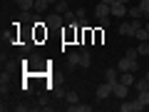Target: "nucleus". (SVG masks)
<instances>
[{
    "mask_svg": "<svg viewBox=\"0 0 149 112\" xmlns=\"http://www.w3.org/2000/svg\"><path fill=\"white\" fill-rule=\"evenodd\" d=\"M95 15H97V20H100V25H102V27H107V25H109V15H112V5H107V3H100V5L95 8Z\"/></svg>",
    "mask_w": 149,
    "mask_h": 112,
    "instance_id": "nucleus-1",
    "label": "nucleus"
},
{
    "mask_svg": "<svg viewBox=\"0 0 149 112\" xmlns=\"http://www.w3.org/2000/svg\"><path fill=\"white\" fill-rule=\"evenodd\" d=\"M137 27H142V22H139V20H132V18H129L127 22L122 20V25L117 27V32H119L122 37H124V35H134V32H137Z\"/></svg>",
    "mask_w": 149,
    "mask_h": 112,
    "instance_id": "nucleus-2",
    "label": "nucleus"
},
{
    "mask_svg": "<svg viewBox=\"0 0 149 112\" xmlns=\"http://www.w3.org/2000/svg\"><path fill=\"white\" fill-rule=\"evenodd\" d=\"M117 67H119V72H137V70H139V62L124 55V57L117 62Z\"/></svg>",
    "mask_w": 149,
    "mask_h": 112,
    "instance_id": "nucleus-3",
    "label": "nucleus"
},
{
    "mask_svg": "<svg viewBox=\"0 0 149 112\" xmlns=\"http://www.w3.org/2000/svg\"><path fill=\"white\" fill-rule=\"evenodd\" d=\"M97 100H107V97H112L114 95V82H102L100 87H97Z\"/></svg>",
    "mask_w": 149,
    "mask_h": 112,
    "instance_id": "nucleus-4",
    "label": "nucleus"
},
{
    "mask_svg": "<svg viewBox=\"0 0 149 112\" xmlns=\"http://www.w3.org/2000/svg\"><path fill=\"white\" fill-rule=\"evenodd\" d=\"M119 110H122V112H142V110H144V105H142L139 100H122Z\"/></svg>",
    "mask_w": 149,
    "mask_h": 112,
    "instance_id": "nucleus-5",
    "label": "nucleus"
},
{
    "mask_svg": "<svg viewBox=\"0 0 149 112\" xmlns=\"http://www.w3.org/2000/svg\"><path fill=\"white\" fill-rule=\"evenodd\" d=\"M62 22H65V15H60V13H55V10L45 18V25H50V27H60Z\"/></svg>",
    "mask_w": 149,
    "mask_h": 112,
    "instance_id": "nucleus-6",
    "label": "nucleus"
},
{
    "mask_svg": "<svg viewBox=\"0 0 149 112\" xmlns=\"http://www.w3.org/2000/svg\"><path fill=\"white\" fill-rule=\"evenodd\" d=\"M127 10H129V8L124 5V3H114V5H112V18H122V20H124Z\"/></svg>",
    "mask_w": 149,
    "mask_h": 112,
    "instance_id": "nucleus-7",
    "label": "nucleus"
},
{
    "mask_svg": "<svg viewBox=\"0 0 149 112\" xmlns=\"http://www.w3.org/2000/svg\"><path fill=\"white\" fill-rule=\"evenodd\" d=\"M129 92V85H124V82H114V97H119V100H124Z\"/></svg>",
    "mask_w": 149,
    "mask_h": 112,
    "instance_id": "nucleus-8",
    "label": "nucleus"
},
{
    "mask_svg": "<svg viewBox=\"0 0 149 112\" xmlns=\"http://www.w3.org/2000/svg\"><path fill=\"white\" fill-rule=\"evenodd\" d=\"M104 80H107V82H119V67H107Z\"/></svg>",
    "mask_w": 149,
    "mask_h": 112,
    "instance_id": "nucleus-9",
    "label": "nucleus"
},
{
    "mask_svg": "<svg viewBox=\"0 0 149 112\" xmlns=\"http://www.w3.org/2000/svg\"><path fill=\"white\" fill-rule=\"evenodd\" d=\"M15 5L20 8L22 13H30V10H35V0H17Z\"/></svg>",
    "mask_w": 149,
    "mask_h": 112,
    "instance_id": "nucleus-10",
    "label": "nucleus"
},
{
    "mask_svg": "<svg viewBox=\"0 0 149 112\" xmlns=\"http://www.w3.org/2000/svg\"><path fill=\"white\" fill-rule=\"evenodd\" d=\"M67 3H70V0H57V3L52 5V10H55V13H60V15H65V13L70 10V5H67Z\"/></svg>",
    "mask_w": 149,
    "mask_h": 112,
    "instance_id": "nucleus-11",
    "label": "nucleus"
},
{
    "mask_svg": "<svg viewBox=\"0 0 149 112\" xmlns=\"http://www.w3.org/2000/svg\"><path fill=\"white\" fill-rule=\"evenodd\" d=\"M80 65V52H70L67 55V70H74Z\"/></svg>",
    "mask_w": 149,
    "mask_h": 112,
    "instance_id": "nucleus-12",
    "label": "nucleus"
},
{
    "mask_svg": "<svg viewBox=\"0 0 149 112\" xmlns=\"http://www.w3.org/2000/svg\"><path fill=\"white\" fill-rule=\"evenodd\" d=\"M65 102H67V105H77V102H80V95L74 90H67L65 92Z\"/></svg>",
    "mask_w": 149,
    "mask_h": 112,
    "instance_id": "nucleus-13",
    "label": "nucleus"
},
{
    "mask_svg": "<svg viewBox=\"0 0 149 112\" xmlns=\"http://www.w3.org/2000/svg\"><path fill=\"white\" fill-rule=\"evenodd\" d=\"M127 15L132 18V20H142L144 13H142V8H139V5H134V8H129V10H127Z\"/></svg>",
    "mask_w": 149,
    "mask_h": 112,
    "instance_id": "nucleus-14",
    "label": "nucleus"
},
{
    "mask_svg": "<svg viewBox=\"0 0 149 112\" xmlns=\"http://www.w3.org/2000/svg\"><path fill=\"white\" fill-rule=\"evenodd\" d=\"M67 110L70 112H92V105H80V102H77V105H70Z\"/></svg>",
    "mask_w": 149,
    "mask_h": 112,
    "instance_id": "nucleus-15",
    "label": "nucleus"
},
{
    "mask_svg": "<svg viewBox=\"0 0 149 112\" xmlns=\"http://www.w3.org/2000/svg\"><path fill=\"white\" fill-rule=\"evenodd\" d=\"M119 82H124V85L132 87L134 85V72H122V75H119Z\"/></svg>",
    "mask_w": 149,
    "mask_h": 112,
    "instance_id": "nucleus-16",
    "label": "nucleus"
},
{
    "mask_svg": "<svg viewBox=\"0 0 149 112\" xmlns=\"http://www.w3.org/2000/svg\"><path fill=\"white\" fill-rule=\"evenodd\" d=\"M90 62H92L90 52H87V50H82V52H80V65H82V67H90Z\"/></svg>",
    "mask_w": 149,
    "mask_h": 112,
    "instance_id": "nucleus-17",
    "label": "nucleus"
},
{
    "mask_svg": "<svg viewBox=\"0 0 149 112\" xmlns=\"http://www.w3.org/2000/svg\"><path fill=\"white\" fill-rule=\"evenodd\" d=\"M137 52H139V55H144V57L149 55V43H147V40H142V45L137 48Z\"/></svg>",
    "mask_w": 149,
    "mask_h": 112,
    "instance_id": "nucleus-18",
    "label": "nucleus"
},
{
    "mask_svg": "<svg viewBox=\"0 0 149 112\" xmlns=\"http://www.w3.org/2000/svg\"><path fill=\"white\" fill-rule=\"evenodd\" d=\"M137 100L142 102L144 107H147V105H149V90H142V92H139V97H137Z\"/></svg>",
    "mask_w": 149,
    "mask_h": 112,
    "instance_id": "nucleus-19",
    "label": "nucleus"
},
{
    "mask_svg": "<svg viewBox=\"0 0 149 112\" xmlns=\"http://www.w3.org/2000/svg\"><path fill=\"white\" fill-rule=\"evenodd\" d=\"M134 37H137V40H147V30H144V27H137ZM147 43H149V40H147Z\"/></svg>",
    "mask_w": 149,
    "mask_h": 112,
    "instance_id": "nucleus-20",
    "label": "nucleus"
},
{
    "mask_svg": "<svg viewBox=\"0 0 149 112\" xmlns=\"http://www.w3.org/2000/svg\"><path fill=\"white\" fill-rule=\"evenodd\" d=\"M147 85H149V82H147V80L142 77L139 82H134V90H137V92H142V90H147Z\"/></svg>",
    "mask_w": 149,
    "mask_h": 112,
    "instance_id": "nucleus-21",
    "label": "nucleus"
},
{
    "mask_svg": "<svg viewBox=\"0 0 149 112\" xmlns=\"http://www.w3.org/2000/svg\"><path fill=\"white\" fill-rule=\"evenodd\" d=\"M124 55H127V57H132V60H137V57H139L137 48H127V50H124Z\"/></svg>",
    "mask_w": 149,
    "mask_h": 112,
    "instance_id": "nucleus-22",
    "label": "nucleus"
},
{
    "mask_svg": "<svg viewBox=\"0 0 149 112\" xmlns=\"http://www.w3.org/2000/svg\"><path fill=\"white\" fill-rule=\"evenodd\" d=\"M15 110L17 112H27V110H30V105H15Z\"/></svg>",
    "mask_w": 149,
    "mask_h": 112,
    "instance_id": "nucleus-23",
    "label": "nucleus"
},
{
    "mask_svg": "<svg viewBox=\"0 0 149 112\" xmlns=\"http://www.w3.org/2000/svg\"><path fill=\"white\" fill-rule=\"evenodd\" d=\"M102 3H107V5H114V3H117V0H102Z\"/></svg>",
    "mask_w": 149,
    "mask_h": 112,
    "instance_id": "nucleus-24",
    "label": "nucleus"
},
{
    "mask_svg": "<svg viewBox=\"0 0 149 112\" xmlns=\"http://www.w3.org/2000/svg\"><path fill=\"white\" fill-rule=\"evenodd\" d=\"M144 30H147V40H149V20H147V25H144Z\"/></svg>",
    "mask_w": 149,
    "mask_h": 112,
    "instance_id": "nucleus-25",
    "label": "nucleus"
},
{
    "mask_svg": "<svg viewBox=\"0 0 149 112\" xmlns=\"http://www.w3.org/2000/svg\"><path fill=\"white\" fill-rule=\"evenodd\" d=\"M144 80H147V82H149V70H144Z\"/></svg>",
    "mask_w": 149,
    "mask_h": 112,
    "instance_id": "nucleus-26",
    "label": "nucleus"
},
{
    "mask_svg": "<svg viewBox=\"0 0 149 112\" xmlns=\"http://www.w3.org/2000/svg\"><path fill=\"white\" fill-rule=\"evenodd\" d=\"M15 3H17V0H15Z\"/></svg>",
    "mask_w": 149,
    "mask_h": 112,
    "instance_id": "nucleus-27",
    "label": "nucleus"
}]
</instances>
